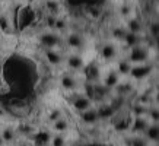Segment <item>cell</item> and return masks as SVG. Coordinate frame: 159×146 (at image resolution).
I'll use <instances>...</instances> for the list:
<instances>
[{"mask_svg": "<svg viewBox=\"0 0 159 146\" xmlns=\"http://www.w3.org/2000/svg\"><path fill=\"white\" fill-rule=\"evenodd\" d=\"M131 64H143L149 60V50L146 48L145 45H136L133 48H130L129 53V58H127Z\"/></svg>", "mask_w": 159, "mask_h": 146, "instance_id": "1", "label": "cell"}, {"mask_svg": "<svg viewBox=\"0 0 159 146\" xmlns=\"http://www.w3.org/2000/svg\"><path fill=\"white\" fill-rule=\"evenodd\" d=\"M39 43L43 44V47H45L47 50H56V47H58L61 44V38L60 35L50 31V32H44L39 37Z\"/></svg>", "mask_w": 159, "mask_h": 146, "instance_id": "2", "label": "cell"}, {"mask_svg": "<svg viewBox=\"0 0 159 146\" xmlns=\"http://www.w3.org/2000/svg\"><path fill=\"white\" fill-rule=\"evenodd\" d=\"M153 70V66L152 64H148V63H143V64H134L130 70V75L131 78L134 80H142V79L148 78L150 73Z\"/></svg>", "mask_w": 159, "mask_h": 146, "instance_id": "3", "label": "cell"}, {"mask_svg": "<svg viewBox=\"0 0 159 146\" xmlns=\"http://www.w3.org/2000/svg\"><path fill=\"white\" fill-rule=\"evenodd\" d=\"M72 105L77 112H83L92 108V99H89L86 95H76L72 99Z\"/></svg>", "mask_w": 159, "mask_h": 146, "instance_id": "4", "label": "cell"}, {"mask_svg": "<svg viewBox=\"0 0 159 146\" xmlns=\"http://www.w3.org/2000/svg\"><path fill=\"white\" fill-rule=\"evenodd\" d=\"M150 123L149 120L146 118V117H133V120H131V126H130V130L134 133V135H142V133H145V130L148 129Z\"/></svg>", "mask_w": 159, "mask_h": 146, "instance_id": "5", "label": "cell"}, {"mask_svg": "<svg viewBox=\"0 0 159 146\" xmlns=\"http://www.w3.org/2000/svg\"><path fill=\"white\" fill-rule=\"evenodd\" d=\"M143 135H145L143 137L146 139V142H148L149 145H158V140H159V127H158V124L150 123Z\"/></svg>", "mask_w": 159, "mask_h": 146, "instance_id": "6", "label": "cell"}, {"mask_svg": "<svg viewBox=\"0 0 159 146\" xmlns=\"http://www.w3.org/2000/svg\"><path fill=\"white\" fill-rule=\"evenodd\" d=\"M80 121L83 124H86V126H93V124H97L99 121V118H98V112H97V108H89L86 111L80 112Z\"/></svg>", "mask_w": 159, "mask_h": 146, "instance_id": "7", "label": "cell"}, {"mask_svg": "<svg viewBox=\"0 0 159 146\" xmlns=\"http://www.w3.org/2000/svg\"><path fill=\"white\" fill-rule=\"evenodd\" d=\"M66 44H67L70 48L80 50V48H83V45H85V38H83L80 34H77V32H70V34L66 37Z\"/></svg>", "mask_w": 159, "mask_h": 146, "instance_id": "8", "label": "cell"}, {"mask_svg": "<svg viewBox=\"0 0 159 146\" xmlns=\"http://www.w3.org/2000/svg\"><path fill=\"white\" fill-rule=\"evenodd\" d=\"M99 54H101L102 60H105V62H111V60H114V58L117 57V47L112 43H105L101 47Z\"/></svg>", "mask_w": 159, "mask_h": 146, "instance_id": "9", "label": "cell"}, {"mask_svg": "<svg viewBox=\"0 0 159 146\" xmlns=\"http://www.w3.org/2000/svg\"><path fill=\"white\" fill-rule=\"evenodd\" d=\"M118 83H120V75L117 73V70H110V72L105 75L102 85H104L107 89H112V88L118 86Z\"/></svg>", "mask_w": 159, "mask_h": 146, "instance_id": "10", "label": "cell"}, {"mask_svg": "<svg viewBox=\"0 0 159 146\" xmlns=\"http://www.w3.org/2000/svg\"><path fill=\"white\" fill-rule=\"evenodd\" d=\"M86 79L89 83H95L101 79V70H99V66L97 63H92L86 67Z\"/></svg>", "mask_w": 159, "mask_h": 146, "instance_id": "11", "label": "cell"}, {"mask_svg": "<svg viewBox=\"0 0 159 146\" xmlns=\"http://www.w3.org/2000/svg\"><path fill=\"white\" fill-rule=\"evenodd\" d=\"M61 83V88L64 91H69V92H73V91H76L77 86H79V83H77L76 78L72 76V75H64L60 80Z\"/></svg>", "mask_w": 159, "mask_h": 146, "instance_id": "12", "label": "cell"}, {"mask_svg": "<svg viewBox=\"0 0 159 146\" xmlns=\"http://www.w3.org/2000/svg\"><path fill=\"white\" fill-rule=\"evenodd\" d=\"M97 112H98V118L99 120H108L111 117H114V107L110 105V104H101L99 107L97 108Z\"/></svg>", "mask_w": 159, "mask_h": 146, "instance_id": "13", "label": "cell"}, {"mask_svg": "<svg viewBox=\"0 0 159 146\" xmlns=\"http://www.w3.org/2000/svg\"><path fill=\"white\" fill-rule=\"evenodd\" d=\"M131 120L133 117L125 114L123 117H118L117 121L114 123V127H116L117 131H125V130H130V126H131Z\"/></svg>", "mask_w": 159, "mask_h": 146, "instance_id": "14", "label": "cell"}, {"mask_svg": "<svg viewBox=\"0 0 159 146\" xmlns=\"http://www.w3.org/2000/svg\"><path fill=\"white\" fill-rule=\"evenodd\" d=\"M66 63H67L69 69H72V70H80V69L85 67V62H83V58L80 56H77V54H72V56H69L66 58Z\"/></svg>", "mask_w": 159, "mask_h": 146, "instance_id": "15", "label": "cell"}, {"mask_svg": "<svg viewBox=\"0 0 159 146\" xmlns=\"http://www.w3.org/2000/svg\"><path fill=\"white\" fill-rule=\"evenodd\" d=\"M45 58H47V62H48L51 66H60L63 63V56L58 53L57 50H47L45 51Z\"/></svg>", "mask_w": 159, "mask_h": 146, "instance_id": "16", "label": "cell"}, {"mask_svg": "<svg viewBox=\"0 0 159 146\" xmlns=\"http://www.w3.org/2000/svg\"><path fill=\"white\" fill-rule=\"evenodd\" d=\"M123 41H124V44L129 47V48H133V47H136V45L140 44V35L139 34H131V32H125Z\"/></svg>", "mask_w": 159, "mask_h": 146, "instance_id": "17", "label": "cell"}, {"mask_svg": "<svg viewBox=\"0 0 159 146\" xmlns=\"http://www.w3.org/2000/svg\"><path fill=\"white\" fill-rule=\"evenodd\" d=\"M131 67H133V64L127 60V58H124V60H120L118 62V64H117V73L118 75H123V76H127L129 73H130Z\"/></svg>", "mask_w": 159, "mask_h": 146, "instance_id": "18", "label": "cell"}, {"mask_svg": "<svg viewBox=\"0 0 159 146\" xmlns=\"http://www.w3.org/2000/svg\"><path fill=\"white\" fill-rule=\"evenodd\" d=\"M53 129L57 135H61V133L69 130V121L61 117V118H58V120H56V121L53 123Z\"/></svg>", "mask_w": 159, "mask_h": 146, "instance_id": "19", "label": "cell"}, {"mask_svg": "<svg viewBox=\"0 0 159 146\" xmlns=\"http://www.w3.org/2000/svg\"><path fill=\"white\" fill-rule=\"evenodd\" d=\"M0 136H2V139L5 140V143H10V142L15 140V137H16V130H15L13 127H5L3 130H2V133H0Z\"/></svg>", "mask_w": 159, "mask_h": 146, "instance_id": "20", "label": "cell"}, {"mask_svg": "<svg viewBox=\"0 0 159 146\" xmlns=\"http://www.w3.org/2000/svg\"><path fill=\"white\" fill-rule=\"evenodd\" d=\"M51 140V136L47 131H39L35 135V146H47Z\"/></svg>", "mask_w": 159, "mask_h": 146, "instance_id": "21", "label": "cell"}, {"mask_svg": "<svg viewBox=\"0 0 159 146\" xmlns=\"http://www.w3.org/2000/svg\"><path fill=\"white\" fill-rule=\"evenodd\" d=\"M127 29H129V32H131V34H140V32H142V24H140V21L136 19V18L129 19V22H127Z\"/></svg>", "mask_w": 159, "mask_h": 146, "instance_id": "22", "label": "cell"}, {"mask_svg": "<svg viewBox=\"0 0 159 146\" xmlns=\"http://www.w3.org/2000/svg\"><path fill=\"white\" fill-rule=\"evenodd\" d=\"M148 112V107H145L143 104H136L131 108V116L133 117H146Z\"/></svg>", "mask_w": 159, "mask_h": 146, "instance_id": "23", "label": "cell"}, {"mask_svg": "<svg viewBox=\"0 0 159 146\" xmlns=\"http://www.w3.org/2000/svg\"><path fill=\"white\" fill-rule=\"evenodd\" d=\"M146 117H148L149 123H155V124H158V117H159L158 108L156 107H149L148 108V112H146Z\"/></svg>", "mask_w": 159, "mask_h": 146, "instance_id": "24", "label": "cell"}, {"mask_svg": "<svg viewBox=\"0 0 159 146\" xmlns=\"http://www.w3.org/2000/svg\"><path fill=\"white\" fill-rule=\"evenodd\" d=\"M50 146H66V139L63 135H54V136H51Z\"/></svg>", "mask_w": 159, "mask_h": 146, "instance_id": "25", "label": "cell"}, {"mask_svg": "<svg viewBox=\"0 0 159 146\" xmlns=\"http://www.w3.org/2000/svg\"><path fill=\"white\" fill-rule=\"evenodd\" d=\"M47 9H48L50 15H53V16H56V15L58 13V9H60V6H58V3L56 2V0H47Z\"/></svg>", "mask_w": 159, "mask_h": 146, "instance_id": "26", "label": "cell"}, {"mask_svg": "<svg viewBox=\"0 0 159 146\" xmlns=\"http://www.w3.org/2000/svg\"><path fill=\"white\" fill-rule=\"evenodd\" d=\"M125 31L124 28H121V26H118V28H114L112 29V32H111V35L114 37L116 39H118V41H123V38H124V35H125Z\"/></svg>", "mask_w": 159, "mask_h": 146, "instance_id": "27", "label": "cell"}, {"mask_svg": "<svg viewBox=\"0 0 159 146\" xmlns=\"http://www.w3.org/2000/svg\"><path fill=\"white\" fill-rule=\"evenodd\" d=\"M131 146H150L143 136H136L131 140Z\"/></svg>", "mask_w": 159, "mask_h": 146, "instance_id": "28", "label": "cell"}, {"mask_svg": "<svg viewBox=\"0 0 159 146\" xmlns=\"http://www.w3.org/2000/svg\"><path fill=\"white\" fill-rule=\"evenodd\" d=\"M149 31H150V35L153 37V38H156L159 34V29H158V24L156 22H150L149 25Z\"/></svg>", "mask_w": 159, "mask_h": 146, "instance_id": "29", "label": "cell"}, {"mask_svg": "<svg viewBox=\"0 0 159 146\" xmlns=\"http://www.w3.org/2000/svg\"><path fill=\"white\" fill-rule=\"evenodd\" d=\"M54 29H58V31H64L66 29V21L57 18L56 19V25H54Z\"/></svg>", "mask_w": 159, "mask_h": 146, "instance_id": "30", "label": "cell"}, {"mask_svg": "<svg viewBox=\"0 0 159 146\" xmlns=\"http://www.w3.org/2000/svg\"><path fill=\"white\" fill-rule=\"evenodd\" d=\"M19 131L22 133V135H26V136H29V135H32V133H34V129H31L29 126H26V124H25V126H20L19 127Z\"/></svg>", "mask_w": 159, "mask_h": 146, "instance_id": "31", "label": "cell"}, {"mask_svg": "<svg viewBox=\"0 0 159 146\" xmlns=\"http://www.w3.org/2000/svg\"><path fill=\"white\" fill-rule=\"evenodd\" d=\"M58 118H61V111L60 110H54L53 112H50V120L51 121H56V120H58Z\"/></svg>", "mask_w": 159, "mask_h": 146, "instance_id": "32", "label": "cell"}, {"mask_svg": "<svg viewBox=\"0 0 159 146\" xmlns=\"http://www.w3.org/2000/svg\"><path fill=\"white\" fill-rule=\"evenodd\" d=\"M56 19H57V18H56V16H53V15H48V16H47V25H48V28H51V29H54V25H56Z\"/></svg>", "mask_w": 159, "mask_h": 146, "instance_id": "33", "label": "cell"}, {"mask_svg": "<svg viewBox=\"0 0 159 146\" xmlns=\"http://www.w3.org/2000/svg\"><path fill=\"white\" fill-rule=\"evenodd\" d=\"M0 25H2V28L5 29H7L9 26H7V21H6V18H3V16H0Z\"/></svg>", "mask_w": 159, "mask_h": 146, "instance_id": "34", "label": "cell"}, {"mask_svg": "<svg viewBox=\"0 0 159 146\" xmlns=\"http://www.w3.org/2000/svg\"><path fill=\"white\" fill-rule=\"evenodd\" d=\"M121 13L124 15V16H127V15L130 13V7H129V6H124V7H121Z\"/></svg>", "mask_w": 159, "mask_h": 146, "instance_id": "35", "label": "cell"}, {"mask_svg": "<svg viewBox=\"0 0 159 146\" xmlns=\"http://www.w3.org/2000/svg\"><path fill=\"white\" fill-rule=\"evenodd\" d=\"M0 146H5V140L2 139V136H0Z\"/></svg>", "mask_w": 159, "mask_h": 146, "instance_id": "36", "label": "cell"}, {"mask_svg": "<svg viewBox=\"0 0 159 146\" xmlns=\"http://www.w3.org/2000/svg\"><path fill=\"white\" fill-rule=\"evenodd\" d=\"M153 146H158V145H153Z\"/></svg>", "mask_w": 159, "mask_h": 146, "instance_id": "37", "label": "cell"}]
</instances>
